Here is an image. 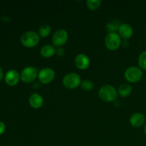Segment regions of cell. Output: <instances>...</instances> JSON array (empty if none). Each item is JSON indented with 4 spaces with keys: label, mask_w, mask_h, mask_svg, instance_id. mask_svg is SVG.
Wrapping results in <instances>:
<instances>
[{
    "label": "cell",
    "mask_w": 146,
    "mask_h": 146,
    "mask_svg": "<svg viewBox=\"0 0 146 146\" xmlns=\"http://www.w3.org/2000/svg\"><path fill=\"white\" fill-rule=\"evenodd\" d=\"M3 77H4V72H3V70L2 68L0 67V81L2 80Z\"/></svg>",
    "instance_id": "24"
},
{
    "label": "cell",
    "mask_w": 146,
    "mask_h": 146,
    "mask_svg": "<svg viewBox=\"0 0 146 146\" xmlns=\"http://www.w3.org/2000/svg\"><path fill=\"white\" fill-rule=\"evenodd\" d=\"M138 65L141 69L146 70V51H143L138 57Z\"/></svg>",
    "instance_id": "20"
},
{
    "label": "cell",
    "mask_w": 146,
    "mask_h": 146,
    "mask_svg": "<svg viewBox=\"0 0 146 146\" xmlns=\"http://www.w3.org/2000/svg\"><path fill=\"white\" fill-rule=\"evenodd\" d=\"M55 71L48 67L43 68L38 71V79L41 84H48L51 83L55 78Z\"/></svg>",
    "instance_id": "8"
},
{
    "label": "cell",
    "mask_w": 146,
    "mask_h": 146,
    "mask_svg": "<svg viewBox=\"0 0 146 146\" xmlns=\"http://www.w3.org/2000/svg\"><path fill=\"white\" fill-rule=\"evenodd\" d=\"M76 66L81 70H86L90 66V58L86 54H79L74 59Z\"/></svg>",
    "instance_id": "10"
},
{
    "label": "cell",
    "mask_w": 146,
    "mask_h": 146,
    "mask_svg": "<svg viewBox=\"0 0 146 146\" xmlns=\"http://www.w3.org/2000/svg\"><path fill=\"white\" fill-rule=\"evenodd\" d=\"M145 121V117L142 113H135L131 116L129 122L134 128H139L143 125Z\"/></svg>",
    "instance_id": "11"
},
{
    "label": "cell",
    "mask_w": 146,
    "mask_h": 146,
    "mask_svg": "<svg viewBox=\"0 0 146 146\" xmlns=\"http://www.w3.org/2000/svg\"><path fill=\"white\" fill-rule=\"evenodd\" d=\"M29 103L33 108L38 109V108H41L44 104V98L39 94L34 93L30 96L29 98Z\"/></svg>",
    "instance_id": "13"
},
{
    "label": "cell",
    "mask_w": 146,
    "mask_h": 146,
    "mask_svg": "<svg viewBox=\"0 0 146 146\" xmlns=\"http://www.w3.org/2000/svg\"><path fill=\"white\" fill-rule=\"evenodd\" d=\"M117 91H118V94H119V96H121L123 98H125V97H128V96L131 95V94L132 93V86L129 84L123 83L121 86H119Z\"/></svg>",
    "instance_id": "15"
},
{
    "label": "cell",
    "mask_w": 146,
    "mask_h": 146,
    "mask_svg": "<svg viewBox=\"0 0 146 146\" xmlns=\"http://www.w3.org/2000/svg\"><path fill=\"white\" fill-rule=\"evenodd\" d=\"M118 34L121 36V38H124V39H128L131 38L133 34V27L128 24H121L119 29H118Z\"/></svg>",
    "instance_id": "12"
},
{
    "label": "cell",
    "mask_w": 146,
    "mask_h": 146,
    "mask_svg": "<svg viewBox=\"0 0 146 146\" xmlns=\"http://www.w3.org/2000/svg\"><path fill=\"white\" fill-rule=\"evenodd\" d=\"M101 4V0H88L86 1V5L88 8L91 10H96L99 8Z\"/></svg>",
    "instance_id": "19"
},
{
    "label": "cell",
    "mask_w": 146,
    "mask_h": 146,
    "mask_svg": "<svg viewBox=\"0 0 146 146\" xmlns=\"http://www.w3.org/2000/svg\"><path fill=\"white\" fill-rule=\"evenodd\" d=\"M124 76L128 82H138L141 81L143 77L142 69L138 66H131L125 70Z\"/></svg>",
    "instance_id": "4"
},
{
    "label": "cell",
    "mask_w": 146,
    "mask_h": 146,
    "mask_svg": "<svg viewBox=\"0 0 146 146\" xmlns=\"http://www.w3.org/2000/svg\"><path fill=\"white\" fill-rule=\"evenodd\" d=\"M20 74L17 71L14 69H11L7 71L4 76L6 84L10 86H14L17 85L19 81Z\"/></svg>",
    "instance_id": "9"
},
{
    "label": "cell",
    "mask_w": 146,
    "mask_h": 146,
    "mask_svg": "<svg viewBox=\"0 0 146 146\" xmlns=\"http://www.w3.org/2000/svg\"><path fill=\"white\" fill-rule=\"evenodd\" d=\"M63 85L68 89H74L81 86V78L76 73H68L64 76L62 80Z\"/></svg>",
    "instance_id": "3"
},
{
    "label": "cell",
    "mask_w": 146,
    "mask_h": 146,
    "mask_svg": "<svg viewBox=\"0 0 146 146\" xmlns=\"http://www.w3.org/2000/svg\"><path fill=\"white\" fill-rule=\"evenodd\" d=\"M68 39V34L66 30L60 29L56 30L53 34L52 43L55 47H62Z\"/></svg>",
    "instance_id": "7"
},
{
    "label": "cell",
    "mask_w": 146,
    "mask_h": 146,
    "mask_svg": "<svg viewBox=\"0 0 146 146\" xmlns=\"http://www.w3.org/2000/svg\"><path fill=\"white\" fill-rule=\"evenodd\" d=\"M38 74L35 67L29 66L23 68L20 74V78L24 83H31L38 78Z\"/></svg>",
    "instance_id": "6"
},
{
    "label": "cell",
    "mask_w": 146,
    "mask_h": 146,
    "mask_svg": "<svg viewBox=\"0 0 146 146\" xmlns=\"http://www.w3.org/2000/svg\"><path fill=\"white\" fill-rule=\"evenodd\" d=\"M121 25V23L119 20L114 19L107 23L106 26V31L108 33H117Z\"/></svg>",
    "instance_id": "16"
},
{
    "label": "cell",
    "mask_w": 146,
    "mask_h": 146,
    "mask_svg": "<svg viewBox=\"0 0 146 146\" xmlns=\"http://www.w3.org/2000/svg\"><path fill=\"white\" fill-rule=\"evenodd\" d=\"M81 87L82 88L83 90L86 91H92L93 88H94V83L92 82L90 80H84V81H81Z\"/></svg>",
    "instance_id": "18"
},
{
    "label": "cell",
    "mask_w": 146,
    "mask_h": 146,
    "mask_svg": "<svg viewBox=\"0 0 146 146\" xmlns=\"http://www.w3.org/2000/svg\"><path fill=\"white\" fill-rule=\"evenodd\" d=\"M121 38L118 33H108L105 38V45L111 51L116 50L121 46Z\"/></svg>",
    "instance_id": "5"
},
{
    "label": "cell",
    "mask_w": 146,
    "mask_h": 146,
    "mask_svg": "<svg viewBox=\"0 0 146 146\" xmlns=\"http://www.w3.org/2000/svg\"><path fill=\"white\" fill-rule=\"evenodd\" d=\"M144 133H145V134L146 135V123L145 124V126H144Z\"/></svg>",
    "instance_id": "25"
},
{
    "label": "cell",
    "mask_w": 146,
    "mask_h": 146,
    "mask_svg": "<svg viewBox=\"0 0 146 146\" xmlns=\"http://www.w3.org/2000/svg\"><path fill=\"white\" fill-rule=\"evenodd\" d=\"M21 44L27 48H33L38 45L40 41L38 34L34 31H25L20 38Z\"/></svg>",
    "instance_id": "2"
},
{
    "label": "cell",
    "mask_w": 146,
    "mask_h": 146,
    "mask_svg": "<svg viewBox=\"0 0 146 146\" xmlns=\"http://www.w3.org/2000/svg\"><path fill=\"white\" fill-rule=\"evenodd\" d=\"M6 130V125L3 122L0 121V135L3 134Z\"/></svg>",
    "instance_id": "22"
},
{
    "label": "cell",
    "mask_w": 146,
    "mask_h": 146,
    "mask_svg": "<svg viewBox=\"0 0 146 146\" xmlns=\"http://www.w3.org/2000/svg\"><path fill=\"white\" fill-rule=\"evenodd\" d=\"M121 44H123L124 47H128L129 46V41H128V39H124V41H122Z\"/></svg>",
    "instance_id": "23"
},
{
    "label": "cell",
    "mask_w": 146,
    "mask_h": 146,
    "mask_svg": "<svg viewBox=\"0 0 146 146\" xmlns=\"http://www.w3.org/2000/svg\"><path fill=\"white\" fill-rule=\"evenodd\" d=\"M51 31V28L48 24H42L39 27V29H38V35H39V36L45 38V37H47L48 36H49Z\"/></svg>",
    "instance_id": "17"
},
{
    "label": "cell",
    "mask_w": 146,
    "mask_h": 146,
    "mask_svg": "<svg viewBox=\"0 0 146 146\" xmlns=\"http://www.w3.org/2000/svg\"><path fill=\"white\" fill-rule=\"evenodd\" d=\"M65 53V51H64V48L62 47H58L56 48V54L58 56H62Z\"/></svg>",
    "instance_id": "21"
},
{
    "label": "cell",
    "mask_w": 146,
    "mask_h": 146,
    "mask_svg": "<svg viewBox=\"0 0 146 146\" xmlns=\"http://www.w3.org/2000/svg\"><path fill=\"white\" fill-rule=\"evenodd\" d=\"M56 49L54 45L46 44V45H44V46L41 47V50H40V54L44 58H48L52 57L56 54Z\"/></svg>",
    "instance_id": "14"
},
{
    "label": "cell",
    "mask_w": 146,
    "mask_h": 146,
    "mask_svg": "<svg viewBox=\"0 0 146 146\" xmlns=\"http://www.w3.org/2000/svg\"><path fill=\"white\" fill-rule=\"evenodd\" d=\"M100 98L105 102H113L118 97V91L113 86L106 84L101 87L98 92Z\"/></svg>",
    "instance_id": "1"
}]
</instances>
